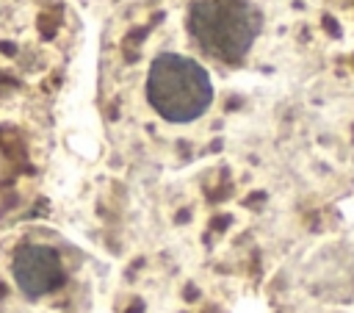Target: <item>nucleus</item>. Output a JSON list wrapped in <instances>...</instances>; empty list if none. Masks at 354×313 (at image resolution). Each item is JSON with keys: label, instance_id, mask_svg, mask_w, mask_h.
Masks as SVG:
<instances>
[{"label": "nucleus", "instance_id": "obj_1", "mask_svg": "<svg viewBox=\"0 0 354 313\" xmlns=\"http://www.w3.org/2000/svg\"><path fill=\"white\" fill-rule=\"evenodd\" d=\"M75 274L69 249L44 233L22 235L6 255L11 294L28 313H69Z\"/></svg>", "mask_w": 354, "mask_h": 313}, {"label": "nucleus", "instance_id": "obj_2", "mask_svg": "<svg viewBox=\"0 0 354 313\" xmlns=\"http://www.w3.org/2000/svg\"><path fill=\"white\" fill-rule=\"evenodd\" d=\"M147 105L169 125H191L210 111L213 83L202 64L180 53H160L147 72Z\"/></svg>", "mask_w": 354, "mask_h": 313}, {"label": "nucleus", "instance_id": "obj_3", "mask_svg": "<svg viewBox=\"0 0 354 313\" xmlns=\"http://www.w3.org/2000/svg\"><path fill=\"white\" fill-rule=\"evenodd\" d=\"M188 30L207 55L238 61L254 42L257 19L246 0H191Z\"/></svg>", "mask_w": 354, "mask_h": 313}]
</instances>
